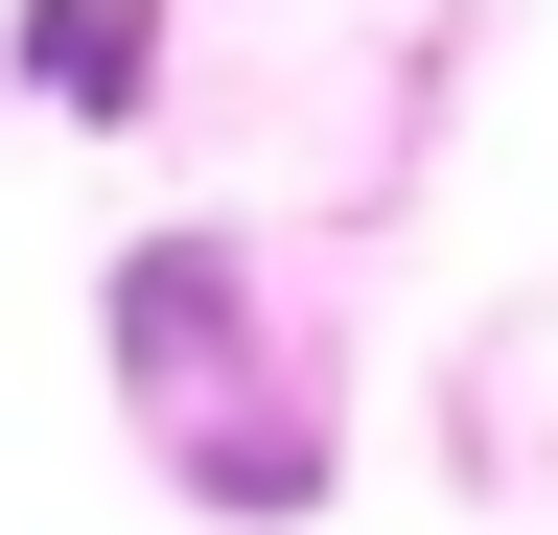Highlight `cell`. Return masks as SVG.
Returning <instances> with one entry per match:
<instances>
[{
  "label": "cell",
  "mask_w": 558,
  "mask_h": 535,
  "mask_svg": "<svg viewBox=\"0 0 558 535\" xmlns=\"http://www.w3.org/2000/svg\"><path fill=\"white\" fill-rule=\"evenodd\" d=\"M94 326H117V396H140V442H186L209 396H256V373H279V350H256V233H209V210H163V233H140Z\"/></svg>",
  "instance_id": "cell-1"
},
{
  "label": "cell",
  "mask_w": 558,
  "mask_h": 535,
  "mask_svg": "<svg viewBox=\"0 0 558 535\" xmlns=\"http://www.w3.org/2000/svg\"><path fill=\"white\" fill-rule=\"evenodd\" d=\"M0 71H24L47 117H94V141H140V117H163V0H24Z\"/></svg>",
  "instance_id": "cell-2"
}]
</instances>
